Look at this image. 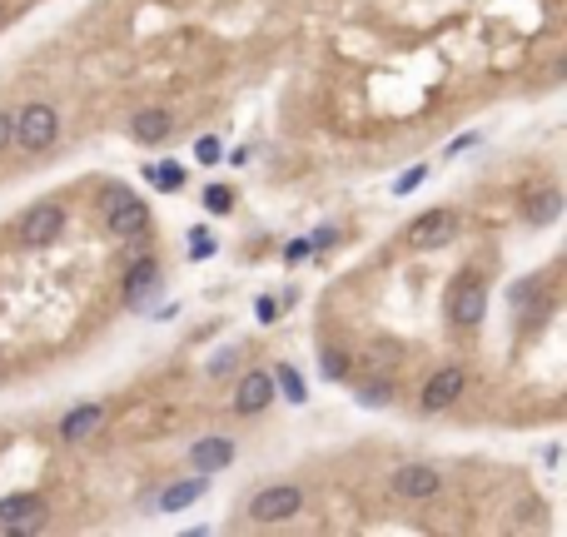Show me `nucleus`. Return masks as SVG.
<instances>
[{
	"instance_id": "obj_28",
	"label": "nucleus",
	"mask_w": 567,
	"mask_h": 537,
	"mask_svg": "<svg viewBox=\"0 0 567 537\" xmlns=\"http://www.w3.org/2000/svg\"><path fill=\"white\" fill-rule=\"evenodd\" d=\"M11 139H15V120L11 110H0V150H11Z\"/></svg>"
},
{
	"instance_id": "obj_3",
	"label": "nucleus",
	"mask_w": 567,
	"mask_h": 537,
	"mask_svg": "<svg viewBox=\"0 0 567 537\" xmlns=\"http://www.w3.org/2000/svg\"><path fill=\"white\" fill-rule=\"evenodd\" d=\"M55 135H60V115L51 110V105H26L20 110V120H15V139L26 145V150H51Z\"/></svg>"
},
{
	"instance_id": "obj_22",
	"label": "nucleus",
	"mask_w": 567,
	"mask_h": 537,
	"mask_svg": "<svg viewBox=\"0 0 567 537\" xmlns=\"http://www.w3.org/2000/svg\"><path fill=\"white\" fill-rule=\"evenodd\" d=\"M389 399H393L389 383H364V388H358V403H364V408H383Z\"/></svg>"
},
{
	"instance_id": "obj_1",
	"label": "nucleus",
	"mask_w": 567,
	"mask_h": 537,
	"mask_svg": "<svg viewBox=\"0 0 567 537\" xmlns=\"http://www.w3.org/2000/svg\"><path fill=\"white\" fill-rule=\"evenodd\" d=\"M483 313H488V284H483L473 269H463V274L453 279V288H448V319H453L458 328H478Z\"/></svg>"
},
{
	"instance_id": "obj_17",
	"label": "nucleus",
	"mask_w": 567,
	"mask_h": 537,
	"mask_svg": "<svg viewBox=\"0 0 567 537\" xmlns=\"http://www.w3.org/2000/svg\"><path fill=\"white\" fill-rule=\"evenodd\" d=\"M269 378H274V393H284L289 403H303V399H309V388H303L299 368H289V363H279V368H274Z\"/></svg>"
},
{
	"instance_id": "obj_27",
	"label": "nucleus",
	"mask_w": 567,
	"mask_h": 537,
	"mask_svg": "<svg viewBox=\"0 0 567 537\" xmlns=\"http://www.w3.org/2000/svg\"><path fill=\"white\" fill-rule=\"evenodd\" d=\"M334 239H339V229H334V225H324V229H314V239H309V249H328Z\"/></svg>"
},
{
	"instance_id": "obj_18",
	"label": "nucleus",
	"mask_w": 567,
	"mask_h": 537,
	"mask_svg": "<svg viewBox=\"0 0 567 537\" xmlns=\"http://www.w3.org/2000/svg\"><path fill=\"white\" fill-rule=\"evenodd\" d=\"M145 179H154L160 189H179V185H185V170H179L175 160H164V164H150V170H145Z\"/></svg>"
},
{
	"instance_id": "obj_20",
	"label": "nucleus",
	"mask_w": 567,
	"mask_h": 537,
	"mask_svg": "<svg viewBox=\"0 0 567 537\" xmlns=\"http://www.w3.org/2000/svg\"><path fill=\"white\" fill-rule=\"evenodd\" d=\"M194 160H200V164H215V160H224V145H219L215 135H200V139H194Z\"/></svg>"
},
{
	"instance_id": "obj_23",
	"label": "nucleus",
	"mask_w": 567,
	"mask_h": 537,
	"mask_svg": "<svg viewBox=\"0 0 567 537\" xmlns=\"http://www.w3.org/2000/svg\"><path fill=\"white\" fill-rule=\"evenodd\" d=\"M204 254H215V239L204 234V229H194L189 234V259H204Z\"/></svg>"
},
{
	"instance_id": "obj_13",
	"label": "nucleus",
	"mask_w": 567,
	"mask_h": 537,
	"mask_svg": "<svg viewBox=\"0 0 567 537\" xmlns=\"http://www.w3.org/2000/svg\"><path fill=\"white\" fill-rule=\"evenodd\" d=\"M100 418H105L100 403H80V408H70L60 418V438H65V443H85V438L100 428Z\"/></svg>"
},
{
	"instance_id": "obj_11",
	"label": "nucleus",
	"mask_w": 567,
	"mask_h": 537,
	"mask_svg": "<svg viewBox=\"0 0 567 537\" xmlns=\"http://www.w3.org/2000/svg\"><path fill=\"white\" fill-rule=\"evenodd\" d=\"M204 487H209V473H194V478H185V483H169L160 498H154V508H160V512H179V508H189V502H200Z\"/></svg>"
},
{
	"instance_id": "obj_14",
	"label": "nucleus",
	"mask_w": 567,
	"mask_h": 537,
	"mask_svg": "<svg viewBox=\"0 0 567 537\" xmlns=\"http://www.w3.org/2000/svg\"><path fill=\"white\" fill-rule=\"evenodd\" d=\"M154 284H160V264L154 259H135L125 269V299L130 304H145L154 294Z\"/></svg>"
},
{
	"instance_id": "obj_7",
	"label": "nucleus",
	"mask_w": 567,
	"mask_h": 537,
	"mask_svg": "<svg viewBox=\"0 0 567 537\" xmlns=\"http://www.w3.org/2000/svg\"><path fill=\"white\" fill-rule=\"evenodd\" d=\"M463 388H468L463 368H438V374L429 378V388H423V399H418V403H423L429 413H443L448 403H458V393H463Z\"/></svg>"
},
{
	"instance_id": "obj_29",
	"label": "nucleus",
	"mask_w": 567,
	"mask_h": 537,
	"mask_svg": "<svg viewBox=\"0 0 567 537\" xmlns=\"http://www.w3.org/2000/svg\"><path fill=\"white\" fill-rule=\"evenodd\" d=\"M234 359H240L234 349H229V353H219V359L209 363V374H215V378H219V374H229V368H234Z\"/></svg>"
},
{
	"instance_id": "obj_9",
	"label": "nucleus",
	"mask_w": 567,
	"mask_h": 537,
	"mask_svg": "<svg viewBox=\"0 0 567 537\" xmlns=\"http://www.w3.org/2000/svg\"><path fill=\"white\" fill-rule=\"evenodd\" d=\"M274 403V378L269 374H244L234 388V413H264Z\"/></svg>"
},
{
	"instance_id": "obj_21",
	"label": "nucleus",
	"mask_w": 567,
	"mask_h": 537,
	"mask_svg": "<svg viewBox=\"0 0 567 537\" xmlns=\"http://www.w3.org/2000/svg\"><path fill=\"white\" fill-rule=\"evenodd\" d=\"M423 179H429V170H423V164H413V170H404V175L393 179V194H413Z\"/></svg>"
},
{
	"instance_id": "obj_16",
	"label": "nucleus",
	"mask_w": 567,
	"mask_h": 537,
	"mask_svg": "<svg viewBox=\"0 0 567 537\" xmlns=\"http://www.w3.org/2000/svg\"><path fill=\"white\" fill-rule=\"evenodd\" d=\"M523 209H528V225H553L557 214H563V194L557 189H538Z\"/></svg>"
},
{
	"instance_id": "obj_26",
	"label": "nucleus",
	"mask_w": 567,
	"mask_h": 537,
	"mask_svg": "<svg viewBox=\"0 0 567 537\" xmlns=\"http://www.w3.org/2000/svg\"><path fill=\"white\" fill-rule=\"evenodd\" d=\"M473 145H478V135H473V130H468V135H458L453 145H448V160H458V154H468V150H473Z\"/></svg>"
},
{
	"instance_id": "obj_31",
	"label": "nucleus",
	"mask_w": 567,
	"mask_h": 537,
	"mask_svg": "<svg viewBox=\"0 0 567 537\" xmlns=\"http://www.w3.org/2000/svg\"><path fill=\"white\" fill-rule=\"evenodd\" d=\"M303 254H309V239H294L289 249H284V259H303Z\"/></svg>"
},
{
	"instance_id": "obj_10",
	"label": "nucleus",
	"mask_w": 567,
	"mask_h": 537,
	"mask_svg": "<svg viewBox=\"0 0 567 537\" xmlns=\"http://www.w3.org/2000/svg\"><path fill=\"white\" fill-rule=\"evenodd\" d=\"M229 462H234V443L229 438H200L189 448V468H200V473H219Z\"/></svg>"
},
{
	"instance_id": "obj_24",
	"label": "nucleus",
	"mask_w": 567,
	"mask_h": 537,
	"mask_svg": "<svg viewBox=\"0 0 567 537\" xmlns=\"http://www.w3.org/2000/svg\"><path fill=\"white\" fill-rule=\"evenodd\" d=\"M538 294H542V284H538V279H532V284H528V279H523V284H513V304H532Z\"/></svg>"
},
{
	"instance_id": "obj_25",
	"label": "nucleus",
	"mask_w": 567,
	"mask_h": 537,
	"mask_svg": "<svg viewBox=\"0 0 567 537\" xmlns=\"http://www.w3.org/2000/svg\"><path fill=\"white\" fill-rule=\"evenodd\" d=\"M319 368H324V378H343V359L334 349H324V359H319Z\"/></svg>"
},
{
	"instance_id": "obj_19",
	"label": "nucleus",
	"mask_w": 567,
	"mask_h": 537,
	"mask_svg": "<svg viewBox=\"0 0 567 537\" xmlns=\"http://www.w3.org/2000/svg\"><path fill=\"white\" fill-rule=\"evenodd\" d=\"M204 209H209V214H229V209H234L229 185H209V189H204Z\"/></svg>"
},
{
	"instance_id": "obj_6",
	"label": "nucleus",
	"mask_w": 567,
	"mask_h": 537,
	"mask_svg": "<svg viewBox=\"0 0 567 537\" xmlns=\"http://www.w3.org/2000/svg\"><path fill=\"white\" fill-rule=\"evenodd\" d=\"M299 502H303V493L294 483H274L249 502V512H254V523H284V517L299 512Z\"/></svg>"
},
{
	"instance_id": "obj_15",
	"label": "nucleus",
	"mask_w": 567,
	"mask_h": 537,
	"mask_svg": "<svg viewBox=\"0 0 567 537\" xmlns=\"http://www.w3.org/2000/svg\"><path fill=\"white\" fill-rule=\"evenodd\" d=\"M35 512H40V498H35V493H11V498H0V523H5V527L35 523Z\"/></svg>"
},
{
	"instance_id": "obj_30",
	"label": "nucleus",
	"mask_w": 567,
	"mask_h": 537,
	"mask_svg": "<svg viewBox=\"0 0 567 537\" xmlns=\"http://www.w3.org/2000/svg\"><path fill=\"white\" fill-rule=\"evenodd\" d=\"M279 319V304L274 299H259V324H274Z\"/></svg>"
},
{
	"instance_id": "obj_2",
	"label": "nucleus",
	"mask_w": 567,
	"mask_h": 537,
	"mask_svg": "<svg viewBox=\"0 0 567 537\" xmlns=\"http://www.w3.org/2000/svg\"><path fill=\"white\" fill-rule=\"evenodd\" d=\"M105 229H110L114 239H135L150 229V214H145L135 189H110V194H105Z\"/></svg>"
},
{
	"instance_id": "obj_4",
	"label": "nucleus",
	"mask_w": 567,
	"mask_h": 537,
	"mask_svg": "<svg viewBox=\"0 0 567 537\" xmlns=\"http://www.w3.org/2000/svg\"><path fill=\"white\" fill-rule=\"evenodd\" d=\"M20 239H26L30 249H40V244H55L60 239V229H65V209L60 204H51V200H40V204H30L26 214H20Z\"/></svg>"
},
{
	"instance_id": "obj_5",
	"label": "nucleus",
	"mask_w": 567,
	"mask_h": 537,
	"mask_svg": "<svg viewBox=\"0 0 567 537\" xmlns=\"http://www.w3.org/2000/svg\"><path fill=\"white\" fill-rule=\"evenodd\" d=\"M453 234H458V214L453 209H429V214H418L413 225H408V244H413V249H438V244H448Z\"/></svg>"
},
{
	"instance_id": "obj_12",
	"label": "nucleus",
	"mask_w": 567,
	"mask_h": 537,
	"mask_svg": "<svg viewBox=\"0 0 567 537\" xmlns=\"http://www.w3.org/2000/svg\"><path fill=\"white\" fill-rule=\"evenodd\" d=\"M169 130H175V120H169V110H160V105H150V110H135V120H130V135L145 139V145H160V139H169Z\"/></svg>"
},
{
	"instance_id": "obj_8",
	"label": "nucleus",
	"mask_w": 567,
	"mask_h": 537,
	"mask_svg": "<svg viewBox=\"0 0 567 537\" xmlns=\"http://www.w3.org/2000/svg\"><path fill=\"white\" fill-rule=\"evenodd\" d=\"M438 487H443L438 468H423V462H408V468L393 473V493H398V498H433Z\"/></svg>"
}]
</instances>
